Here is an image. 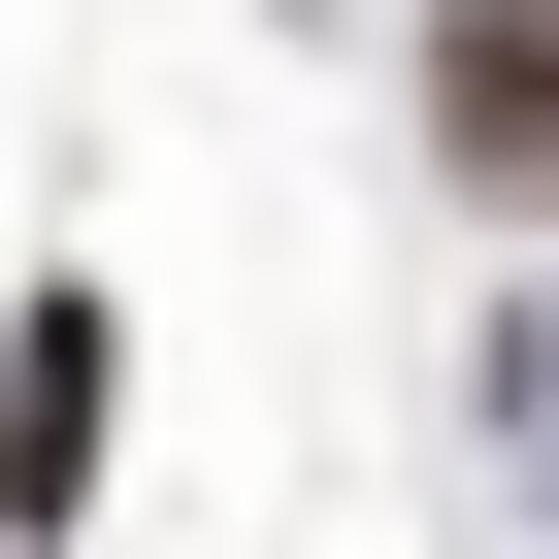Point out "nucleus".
Wrapping results in <instances>:
<instances>
[{"label": "nucleus", "mask_w": 559, "mask_h": 559, "mask_svg": "<svg viewBox=\"0 0 559 559\" xmlns=\"http://www.w3.org/2000/svg\"><path fill=\"white\" fill-rule=\"evenodd\" d=\"M428 165L493 230H559V0H428Z\"/></svg>", "instance_id": "1"}, {"label": "nucleus", "mask_w": 559, "mask_h": 559, "mask_svg": "<svg viewBox=\"0 0 559 559\" xmlns=\"http://www.w3.org/2000/svg\"><path fill=\"white\" fill-rule=\"evenodd\" d=\"M99 428H132V330H99V297H34V362H0V526H67V493H99Z\"/></svg>", "instance_id": "2"}]
</instances>
